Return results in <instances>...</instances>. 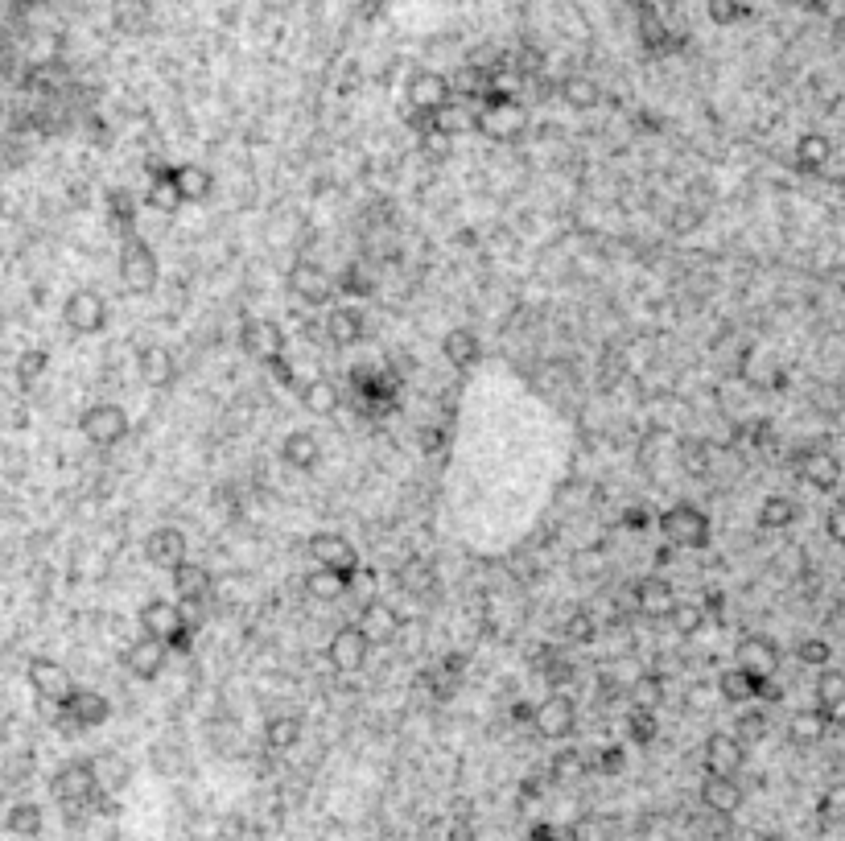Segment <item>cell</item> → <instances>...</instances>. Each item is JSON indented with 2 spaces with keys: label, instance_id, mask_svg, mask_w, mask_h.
<instances>
[{
  "label": "cell",
  "instance_id": "obj_4",
  "mask_svg": "<svg viewBox=\"0 0 845 841\" xmlns=\"http://www.w3.org/2000/svg\"><path fill=\"white\" fill-rule=\"evenodd\" d=\"M660 532L672 549H705L709 545V516L693 503H676L660 516Z\"/></svg>",
  "mask_w": 845,
  "mask_h": 841
},
{
  "label": "cell",
  "instance_id": "obj_57",
  "mask_svg": "<svg viewBox=\"0 0 845 841\" xmlns=\"http://www.w3.org/2000/svg\"><path fill=\"white\" fill-rule=\"evenodd\" d=\"M569 635H573V639H582V644H586V639H594V623H590L586 615H573V619H569Z\"/></svg>",
  "mask_w": 845,
  "mask_h": 841
},
{
  "label": "cell",
  "instance_id": "obj_24",
  "mask_svg": "<svg viewBox=\"0 0 845 841\" xmlns=\"http://www.w3.org/2000/svg\"><path fill=\"white\" fill-rule=\"evenodd\" d=\"M169 578H174V590L182 602H202L211 594V569L198 561H182L178 569H169Z\"/></svg>",
  "mask_w": 845,
  "mask_h": 841
},
{
  "label": "cell",
  "instance_id": "obj_48",
  "mask_svg": "<svg viewBox=\"0 0 845 841\" xmlns=\"http://www.w3.org/2000/svg\"><path fill=\"white\" fill-rule=\"evenodd\" d=\"M821 730H825L821 714H796L792 718V738H796V743H813V738H821Z\"/></svg>",
  "mask_w": 845,
  "mask_h": 841
},
{
  "label": "cell",
  "instance_id": "obj_35",
  "mask_svg": "<svg viewBox=\"0 0 845 841\" xmlns=\"http://www.w3.org/2000/svg\"><path fill=\"white\" fill-rule=\"evenodd\" d=\"M5 829L13 837H38L42 833V809H38V804H29V800L13 804V809L5 813Z\"/></svg>",
  "mask_w": 845,
  "mask_h": 841
},
{
  "label": "cell",
  "instance_id": "obj_47",
  "mask_svg": "<svg viewBox=\"0 0 845 841\" xmlns=\"http://www.w3.org/2000/svg\"><path fill=\"white\" fill-rule=\"evenodd\" d=\"M631 701H635V710H656L660 705V697H664V689H660V677H639L631 689Z\"/></svg>",
  "mask_w": 845,
  "mask_h": 841
},
{
  "label": "cell",
  "instance_id": "obj_19",
  "mask_svg": "<svg viewBox=\"0 0 845 841\" xmlns=\"http://www.w3.org/2000/svg\"><path fill=\"white\" fill-rule=\"evenodd\" d=\"M635 607H639V615H648V619H672L681 602H676V586L668 578L652 574V578H644L635 586Z\"/></svg>",
  "mask_w": 845,
  "mask_h": 841
},
{
  "label": "cell",
  "instance_id": "obj_21",
  "mask_svg": "<svg viewBox=\"0 0 845 841\" xmlns=\"http://www.w3.org/2000/svg\"><path fill=\"white\" fill-rule=\"evenodd\" d=\"M738 664L751 672V677H759V681H767V677H775V668H780V648H775V639H767V635H747L738 644Z\"/></svg>",
  "mask_w": 845,
  "mask_h": 841
},
{
  "label": "cell",
  "instance_id": "obj_16",
  "mask_svg": "<svg viewBox=\"0 0 845 841\" xmlns=\"http://www.w3.org/2000/svg\"><path fill=\"white\" fill-rule=\"evenodd\" d=\"M165 660H169V648L161 644V639H153V635L132 639V644L124 648V668L137 681H157L165 672Z\"/></svg>",
  "mask_w": 845,
  "mask_h": 841
},
{
  "label": "cell",
  "instance_id": "obj_46",
  "mask_svg": "<svg viewBox=\"0 0 845 841\" xmlns=\"http://www.w3.org/2000/svg\"><path fill=\"white\" fill-rule=\"evenodd\" d=\"M108 215H112V223H116L124 235H132V223H137V207H132V198H128L124 190H112V198H108Z\"/></svg>",
  "mask_w": 845,
  "mask_h": 841
},
{
  "label": "cell",
  "instance_id": "obj_2",
  "mask_svg": "<svg viewBox=\"0 0 845 841\" xmlns=\"http://www.w3.org/2000/svg\"><path fill=\"white\" fill-rule=\"evenodd\" d=\"M120 281H124V289H128L132 297L153 293L157 281H161V264H157L153 248L141 240L137 231L124 235V244H120Z\"/></svg>",
  "mask_w": 845,
  "mask_h": 841
},
{
  "label": "cell",
  "instance_id": "obj_10",
  "mask_svg": "<svg viewBox=\"0 0 845 841\" xmlns=\"http://www.w3.org/2000/svg\"><path fill=\"white\" fill-rule=\"evenodd\" d=\"M25 677H29L33 693H38V697H42L46 705H62L66 697H71V689H75L71 672H66V668L58 664V660H50V656H38V660H29Z\"/></svg>",
  "mask_w": 845,
  "mask_h": 841
},
{
  "label": "cell",
  "instance_id": "obj_7",
  "mask_svg": "<svg viewBox=\"0 0 845 841\" xmlns=\"http://www.w3.org/2000/svg\"><path fill=\"white\" fill-rule=\"evenodd\" d=\"M62 322L71 326L75 334H99V330L108 326V301H104V293L75 289L71 297H66V306H62Z\"/></svg>",
  "mask_w": 845,
  "mask_h": 841
},
{
  "label": "cell",
  "instance_id": "obj_20",
  "mask_svg": "<svg viewBox=\"0 0 845 841\" xmlns=\"http://www.w3.org/2000/svg\"><path fill=\"white\" fill-rule=\"evenodd\" d=\"M479 128L495 141H516L524 132V108L520 99H503V104H487L479 116Z\"/></svg>",
  "mask_w": 845,
  "mask_h": 841
},
{
  "label": "cell",
  "instance_id": "obj_28",
  "mask_svg": "<svg viewBox=\"0 0 845 841\" xmlns=\"http://www.w3.org/2000/svg\"><path fill=\"white\" fill-rule=\"evenodd\" d=\"M701 800H705L714 813L730 817V813H738V809H742V788H738V780H726V776H705V784H701Z\"/></svg>",
  "mask_w": 845,
  "mask_h": 841
},
{
  "label": "cell",
  "instance_id": "obj_43",
  "mask_svg": "<svg viewBox=\"0 0 845 841\" xmlns=\"http://www.w3.org/2000/svg\"><path fill=\"white\" fill-rule=\"evenodd\" d=\"M396 578H400V586H404V590H409V594H421V590H429V582H433V574H429V565H425L421 557H409V561H404V565H400V574H396Z\"/></svg>",
  "mask_w": 845,
  "mask_h": 841
},
{
  "label": "cell",
  "instance_id": "obj_27",
  "mask_svg": "<svg viewBox=\"0 0 845 841\" xmlns=\"http://www.w3.org/2000/svg\"><path fill=\"white\" fill-rule=\"evenodd\" d=\"M137 363H141V380L149 388H169L178 380V363H174V355H169L165 347H145Z\"/></svg>",
  "mask_w": 845,
  "mask_h": 841
},
{
  "label": "cell",
  "instance_id": "obj_34",
  "mask_svg": "<svg viewBox=\"0 0 845 841\" xmlns=\"http://www.w3.org/2000/svg\"><path fill=\"white\" fill-rule=\"evenodd\" d=\"M297 738H301V722H297L293 714H277V718L264 722V743H268V751H289Z\"/></svg>",
  "mask_w": 845,
  "mask_h": 841
},
{
  "label": "cell",
  "instance_id": "obj_42",
  "mask_svg": "<svg viewBox=\"0 0 845 841\" xmlns=\"http://www.w3.org/2000/svg\"><path fill=\"white\" fill-rule=\"evenodd\" d=\"M46 367H50V355H46V351H25V355L17 359V384H21V388H33V384L46 376Z\"/></svg>",
  "mask_w": 845,
  "mask_h": 841
},
{
  "label": "cell",
  "instance_id": "obj_18",
  "mask_svg": "<svg viewBox=\"0 0 845 841\" xmlns=\"http://www.w3.org/2000/svg\"><path fill=\"white\" fill-rule=\"evenodd\" d=\"M137 623H141L145 635H153V639H161V644H169V639H174V635L186 627V611L174 607V602H165V598H153V602H145V607L137 611Z\"/></svg>",
  "mask_w": 845,
  "mask_h": 841
},
{
  "label": "cell",
  "instance_id": "obj_38",
  "mask_svg": "<svg viewBox=\"0 0 845 841\" xmlns=\"http://www.w3.org/2000/svg\"><path fill=\"white\" fill-rule=\"evenodd\" d=\"M796 520V503L788 495H767L759 503V524L763 528H788Z\"/></svg>",
  "mask_w": 845,
  "mask_h": 841
},
{
  "label": "cell",
  "instance_id": "obj_22",
  "mask_svg": "<svg viewBox=\"0 0 845 841\" xmlns=\"http://www.w3.org/2000/svg\"><path fill=\"white\" fill-rule=\"evenodd\" d=\"M281 458H285V466H293V470H314V466L322 462V442H318L310 429H293L285 442H281Z\"/></svg>",
  "mask_w": 845,
  "mask_h": 841
},
{
  "label": "cell",
  "instance_id": "obj_17",
  "mask_svg": "<svg viewBox=\"0 0 845 841\" xmlns=\"http://www.w3.org/2000/svg\"><path fill=\"white\" fill-rule=\"evenodd\" d=\"M310 557L326 569H343V574H359V549L347 541L343 532H318L310 541Z\"/></svg>",
  "mask_w": 845,
  "mask_h": 841
},
{
  "label": "cell",
  "instance_id": "obj_14",
  "mask_svg": "<svg viewBox=\"0 0 845 841\" xmlns=\"http://www.w3.org/2000/svg\"><path fill=\"white\" fill-rule=\"evenodd\" d=\"M186 553H190L186 532L174 528V524H161V528H153L145 536V561L157 565V569H178L182 561H190Z\"/></svg>",
  "mask_w": 845,
  "mask_h": 841
},
{
  "label": "cell",
  "instance_id": "obj_6",
  "mask_svg": "<svg viewBox=\"0 0 845 841\" xmlns=\"http://www.w3.org/2000/svg\"><path fill=\"white\" fill-rule=\"evenodd\" d=\"M79 429H83V437H87L91 446L112 450V446H120L124 437H128V413L120 405H112V400H104V405H91L83 413Z\"/></svg>",
  "mask_w": 845,
  "mask_h": 841
},
{
  "label": "cell",
  "instance_id": "obj_62",
  "mask_svg": "<svg viewBox=\"0 0 845 841\" xmlns=\"http://www.w3.org/2000/svg\"><path fill=\"white\" fill-rule=\"evenodd\" d=\"M0 817H5V796H0Z\"/></svg>",
  "mask_w": 845,
  "mask_h": 841
},
{
  "label": "cell",
  "instance_id": "obj_41",
  "mask_svg": "<svg viewBox=\"0 0 845 841\" xmlns=\"http://www.w3.org/2000/svg\"><path fill=\"white\" fill-rule=\"evenodd\" d=\"M627 738L635 747L656 743V710H631L627 714Z\"/></svg>",
  "mask_w": 845,
  "mask_h": 841
},
{
  "label": "cell",
  "instance_id": "obj_55",
  "mask_svg": "<svg viewBox=\"0 0 845 841\" xmlns=\"http://www.w3.org/2000/svg\"><path fill=\"white\" fill-rule=\"evenodd\" d=\"M800 660L804 664H825L829 660V648L821 644V639H804V644H800Z\"/></svg>",
  "mask_w": 845,
  "mask_h": 841
},
{
  "label": "cell",
  "instance_id": "obj_5",
  "mask_svg": "<svg viewBox=\"0 0 845 841\" xmlns=\"http://www.w3.org/2000/svg\"><path fill=\"white\" fill-rule=\"evenodd\" d=\"M108 718H112V705L95 689H71V697L58 705V726L62 730H91V726H104Z\"/></svg>",
  "mask_w": 845,
  "mask_h": 841
},
{
  "label": "cell",
  "instance_id": "obj_30",
  "mask_svg": "<svg viewBox=\"0 0 845 841\" xmlns=\"http://www.w3.org/2000/svg\"><path fill=\"white\" fill-rule=\"evenodd\" d=\"M174 186L182 194V203H202L215 190V178L207 165H174Z\"/></svg>",
  "mask_w": 845,
  "mask_h": 841
},
{
  "label": "cell",
  "instance_id": "obj_40",
  "mask_svg": "<svg viewBox=\"0 0 845 841\" xmlns=\"http://www.w3.org/2000/svg\"><path fill=\"white\" fill-rule=\"evenodd\" d=\"M475 124H479V116L470 112V108L462 104V99H458V104H454V99H450V104H446L442 112H437V128H446L450 137H458V132H470V128H475Z\"/></svg>",
  "mask_w": 845,
  "mask_h": 841
},
{
  "label": "cell",
  "instance_id": "obj_37",
  "mask_svg": "<svg viewBox=\"0 0 845 841\" xmlns=\"http://www.w3.org/2000/svg\"><path fill=\"white\" fill-rule=\"evenodd\" d=\"M800 475L813 483V487L829 491V487L837 483V462H833L829 454H804V458H800Z\"/></svg>",
  "mask_w": 845,
  "mask_h": 841
},
{
  "label": "cell",
  "instance_id": "obj_36",
  "mask_svg": "<svg viewBox=\"0 0 845 841\" xmlns=\"http://www.w3.org/2000/svg\"><path fill=\"white\" fill-rule=\"evenodd\" d=\"M561 99H565L573 112H590V108L598 104V83L586 79V75H569V79L561 83Z\"/></svg>",
  "mask_w": 845,
  "mask_h": 841
},
{
  "label": "cell",
  "instance_id": "obj_58",
  "mask_svg": "<svg viewBox=\"0 0 845 841\" xmlns=\"http://www.w3.org/2000/svg\"><path fill=\"white\" fill-rule=\"evenodd\" d=\"M623 524H627L631 532H644V528H648V512H644V508H627V512H623Z\"/></svg>",
  "mask_w": 845,
  "mask_h": 841
},
{
  "label": "cell",
  "instance_id": "obj_45",
  "mask_svg": "<svg viewBox=\"0 0 845 841\" xmlns=\"http://www.w3.org/2000/svg\"><path fill=\"white\" fill-rule=\"evenodd\" d=\"M421 153H425V157H433V161H446V157L454 153V137H450L446 128H437V124H433L429 132H421Z\"/></svg>",
  "mask_w": 845,
  "mask_h": 841
},
{
  "label": "cell",
  "instance_id": "obj_25",
  "mask_svg": "<svg viewBox=\"0 0 845 841\" xmlns=\"http://www.w3.org/2000/svg\"><path fill=\"white\" fill-rule=\"evenodd\" d=\"M359 627H363V635L371 639V648H376V644H392V635H396V611L388 607V602L371 598L367 607H363V615H359Z\"/></svg>",
  "mask_w": 845,
  "mask_h": 841
},
{
  "label": "cell",
  "instance_id": "obj_31",
  "mask_svg": "<svg viewBox=\"0 0 845 841\" xmlns=\"http://www.w3.org/2000/svg\"><path fill=\"white\" fill-rule=\"evenodd\" d=\"M149 207L153 211H165V215H174L182 207V194L174 186V165H161V170H153V178H149Z\"/></svg>",
  "mask_w": 845,
  "mask_h": 841
},
{
  "label": "cell",
  "instance_id": "obj_26",
  "mask_svg": "<svg viewBox=\"0 0 845 841\" xmlns=\"http://www.w3.org/2000/svg\"><path fill=\"white\" fill-rule=\"evenodd\" d=\"M442 355H446L454 367H475L479 355H483V343H479V334L470 330V326H454L446 339H442Z\"/></svg>",
  "mask_w": 845,
  "mask_h": 841
},
{
  "label": "cell",
  "instance_id": "obj_15",
  "mask_svg": "<svg viewBox=\"0 0 845 841\" xmlns=\"http://www.w3.org/2000/svg\"><path fill=\"white\" fill-rule=\"evenodd\" d=\"M742 763H747V751H742L738 734H709L705 738V771H709V776L738 780Z\"/></svg>",
  "mask_w": 845,
  "mask_h": 841
},
{
  "label": "cell",
  "instance_id": "obj_44",
  "mask_svg": "<svg viewBox=\"0 0 845 841\" xmlns=\"http://www.w3.org/2000/svg\"><path fill=\"white\" fill-rule=\"evenodd\" d=\"M95 776H99V788H120L128 780V763L116 759V755H99L95 759Z\"/></svg>",
  "mask_w": 845,
  "mask_h": 841
},
{
  "label": "cell",
  "instance_id": "obj_50",
  "mask_svg": "<svg viewBox=\"0 0 845 841\" xmlns=\"http://www.w3.org/2000/svg\"><path fill=\"white\" fill-rule=\"evenodd\" d=\"M338 293H347V297H367V293H371L367 273H359V268H347V273L338 277Z\"/></svg>",
  "mask_w": 845,
  "mask_h": 841
},
{
  "label": "cell",
  "instance_id": "obj_56",
  "mask_svg": "<svg viewBox=\"0 0 845 841\" xmlns=\"http://www.w3.org/2000/svg\"><path fill=\"white\" fill-rule=\"evenodd\" d=\"M582 767H586V763H582V755H573V751H565V755H561V759L553 763V771H557V780H561V776H578V771H582Z\"/></svg>",
  "mask_w": 845,
  "mask_h": 841
},
{
  "label": "cell",
  "instance_id": "obj_39",
  "mask_svg": "<svg viewBox=\"0 0 845 841\" xmlns=\"http://www.w3.org/2000/svg\"><path fill=\"white\" fill-rule=\"evenodd\" d=\"M833 145L821 137V132H808V137H800L796 145V161H800V170H821V165L829 161Z\"/></svg>",
  "mask_w": 845,
  "mask_h": 841
},
{
  "label": "cell",
  "instance_id": "obj_29",
  "mask_svg": "<svg viewBox=\"0 0 845 841\" xmlns=\"http://www.w3.org/2000/svg\"><path fill=\"white\" fill-rule=\"evenodd\" d=\"M351 586H355V574H343V569H326V565H318L314 574L306 578V590L318 602H338Z\"/></svg>",
  "mask_w": 845,
  "mask_h": 841
},
{
  "label": "cell",
  "instance_id": "obj_11",
  "mask_svg": "<svg viewBox=\"0 0 845 841\" xmlns=\"http://www.w3.org/2000/svg\"><path fill=\"white\" fill-rule=\"evenodd\" d=\"M404 95H409V108L442 112L454 99V87H450V75L442 71H413L409 83H404Z\"/></svg>",
  "mask_w": 845,
  "mask_h": 841
},
{
  "label": "cell",
  "instance_id": "obj_59",
  "mask_svg": "<svg viewBox=\"0 0 845 841\" xmlns=\"http://www.w3.org/2000/svg\"><path fill=\"white\" fill-rule=\"evenodd\" d=\"M549 681H553V685H569V681H573V664H565V660L549 664Z\"/></svg>",
  "mask_w": 845,
  "mask_h": 841
},
{
  "label": "cell",
  "instance_id": "obj_53",
  "mask_svg": "<svg viewBox=\"0 0 845 841\" xmlns=\"http://www.w3.org/2000/svg\"><path fill=\"white\" fill-rule=\"evenodd\" d=\"M763 730H767V718L759 710L738 718V738H747V743H751V738H763Z\"/></svg>",
  "mask_w": 845,
  "mask_h": 841
},
{
  "label": "cell",
  "instance_id": "obj_8",
  "mask_svg": "<svg viewBox=\"0 0 845 841\" xmlns=\"http://www.w3.org/2000/svg\"><path fill=\"white\" fill-rule=\"evenodd\" d=\"M367 652H371V639L363 635L359 623L338 627L330 635V644H326V660H330L334 672H359L367 664Z\"/></svg>",
  "mask_w": 845,
  "mask_h": 841
},
{
  "label": "cell",
  "instance_id": "obj_23",
  "mask_svg": "<svg viewBox=\"0 0 845 841\" xmlns=\"http://www.w3.org/2000/svg\"><path fill=\"white\" fill-rule=\"evenodd\" d=\"M322 330H326V339H330L334 347H355V343L363 339V318H359V310H351V306H334V310H326Z\"/></svg>",
  "mask_w": 845,
  "mask_h": 841
},
{
  "label": "cell",
  "instance_id": "obj_1",
  "mask_svg": "<svg viewBox=\"0 0 845 841\" xmlns=\"http://www.w3.org/2000/svg\"><path fill=\"white\" fill-rule=\"evenodd\" d=\"M355 384V413L363 417H388L396 413V376L384 363H363L351 372Z\"/></svg>",
  "mask_w": 845,
  "mask_h": 841
},
{
  "label": "cell",
  "instance_id": "obj_61",
  "mask_svg": "<svg viewBox=\"0 0 845 841\" xmlns=\"http://www.w3.org/2000/svg\"><path fill=\"white\" fill-rule=\"evenodd\" d=\"M800 5H808V9H817V5H821V0H800Z\"/></svg>",
  "mask_w": 845,
  "mask_h": 841
},
{
  "label": "cell",
  "instance_id": "obj_51",
  "mask_svg": "<svg viewBox=\"0 0 845 841\" xmlns=\"http://www.w3.org/2000/svg\"><path fill=\"white\" fill-rule=\"evenodd\" d=\"M817 697H821L825 705H837V701L845 697V677H841V672H825L821 685H817Z\"/></svg>",
  "mask_w": 845,
  "mask_h": 841
},
{
  "label": "cell",
  "instance_id": "obj_3",
  "mask_svg": "<svg viewBox=\"0 0 845 841\" xmlns=\"http://www.w3.org/2000/svg\"><path fill=\"white\" fill-rule=\"evenodd\" d=\"M54 800L62 804L66 813H83L99 800V776H95V763H66L58 776H54Z\"/></svg>",
  "mask_w": 845,
  "mask_h": 841
},
{
  "label": "cell",
  "instance_id": "obj_54",
  "mask_svg": "<svg viewBox=\"0 0 845 841\" xmlns=\"http://www.w3.org/2000/svg\"><path fill=\"white\" fill-rule=\"evenodd\" d=\"M264 367H268V372H273L285 388H306V384H297V372H293V363H289L285 355H281V359H273V363H264Z\"/></svg>",
  "mask_w": 845,
  "mask_h": 841
},
{
  "label": "cell",
  "instance_id": "obj_52",
  "mask_svg": "<svg viewBox=\"0 0 845 841\" xmlns=\"http://www.w3.org/2000/svg\"><path fill=\"white\" fill-rule=\"evenodd\" d=\"M623 763H627L623 747H602V751H598V759H594V767H598V771H606V776H615V771H623Z\"/></svg>",
  "mask_w": 845,
  "mask_h": 841
},
{
  "label": "cell",
  "instance_id": "obj_13",
  "mask_svg": "<svg viewBox=\"0 0 845 841\" xmlns=\"http://www.w3.org/2000/svg\"><path fill=\"white\" fill-rule=\"evenodd\" d=\"M536 734H545V738H569L573 730H578V705H573V697H565V693H553V697H545L536 705Z\"/></svg>",
  "mask_w": 845,
  "mask_h": 841
},
{
  "label": "cell",
  "instance_id": "obj_12",
  "mask_svg": "<svg viewBox=\"0 0 845 841\" xmlns=\"http://www.w3.org/2000/svg\"><path fill=\"white\" fill-rule=\"evenodd\" d=\"M285 343H289L285 330H281L277 322H268V318H248L244 330H240V347H244V355L260 359V363L281 359V355H285Z\"/></svg>",
  "mask_w": 845,
  "mask_h": 841
},
{
  "label": "cell",
  "instance_id": "obj_60",
  "mask_svg": "<svg viewBox=\"0 0 845 841\" xmlns=\"http://www.w3.org/2000/svg\"><path fill=\"white\" fill-rule=\"evenodd\" d=\"M829 536H833V541H845V512L829 516Z\"/></svg>",
  "mask_w": 845,
  "mask_h": 841
},
{
  "label": "cell",
  "instance_id": "obj_49",
  "mask_svg": "<svg viewBox=\"0 0 845 841\" xmlns=\"http://www.w3.org/2000/svg\"><path fill=\"white\" fill-rule=\"evenodd\" d=\"M672 623H676V631H681V635H697L701 623H705V607H676Z\"/></svg>",
  "mask_w": 845,
  "mask_h": 841
},
{
  "label": "cell",
  "instance_id": "obj_9",
  "mask_svg": "<svg viewBox=\"0 0 845 841\" xmlns=\"http://www.w3.org/2000/svg\"><path fill=\"white\" fill-rule=\"evenodd\" d=\"M289 289H293V297L306 301V306H326V301L338 293V281L326 273L322 264H314V260H297V264L289 268Z\"/></svg>",
  "mask_w": 845,
  "mask_h": 841
},
{
  "label": "cell",
  "instance_id": "obj_33",
  "mask_svg": "<svg viewBox=\"0 0 845 841\" xmlns=\"http://www.w3.org/2000/svg\"><path fill=\"white\" fill-rule=\"evenodd\" d=\"M718 693L726 697V701H734V705H747V701H755L759 697V677H751L747 668H726L722 672V681H718Z\"/></svg>",
  "mask_w": 845,
  "mask_h": 841
},
{
  "label": "cell",
  "instance_id": "obj_32",
  "mask_svg": "<svg viewBox=\"0 0 845 841\" xmlns=\"http://www.w3.org/2000/svg\"><path fill=\"white\" fill-rule=\"evenodd\" d=\"M301 405H306L310 413H318V417H330L338 405H343V392H338L334 380L318 376V380H310L306 388H301Z\"/></svg>",
  "mask_w": 845,
  "mask_h": 841
}]
</instances>
